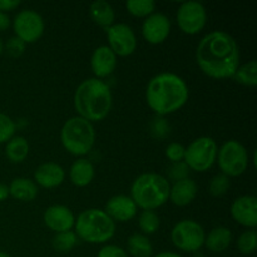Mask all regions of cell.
<instances>
[{
    "mask_svg": "<svg viewBox=\"0 0 257 257\" xmlns=\"http://www.w3.org/2000/svg\"><path fill=\"white\" fill-rule=\"evenodd\" d=\"M138 225H140V228L143 232L151 235V233H155L160 228V218L153 211L145 210L140 215Z\"/></svg>",
    "mask_w": 257,
    "mask_h": 257,
    "instance_id": "28",
    "label": "cell"
},
{
    "mask_svg": "<svg viewBox=\"0 0 257 257\" xmlns=\"http://www.w3.org/2000/svg\"><path fill=\"white\" fill-rule=\"evenodd\" d=\"M10 25V19L7 13L0 12V30L8 29Z\"/></svg>",
    "mask_w": 257,
    "mask_h": 257,
    "instance_id": "39",
    "label": "cell"
},
{
    "mask_svg": "<svg viewBox=\"0 0 257 257\" xmlns=\"http://www.w3.org/2000/svg\"><path fill=\"white\" fill-rule=\"evenodd\" d=\"M3 49H4V44H3L2 38H0V54H2V53H3Z\"/></svg>",
    "mask_w": 257,
    "mask_h": 257,
    "instance_id": "42",
    "label": "cell"
},
{
    "mask_svg": "<svg viewBox=\"0 0 257 257\" xmlns=\"http://www.w3.org/2000/svg\"><path fill=\"white\" fill-rule=\"evenodd\" d=\"M75 235L89 243H104L115 233V222L102 210L89 208L78 216Z\"/></svg>",
    "mask_w": 257,
    "mask_h": 257,
    "instance_id": "5",
    "label": "cell"
},
{
    "mask_svg": "<svg viewBox=\"0 0 257 257\" xmlns=\"http://www.w3.org/2000/svg\"><path fill=\"white\" fill-rule=\"evenodd\" d=\"M112 93L103 80L90 78L77 88L74 107L82 118L87 120L104 119L112 108Z\"/></svg>",
    "mask_w": 257,
    "mask_h": 257,
    "instance_id": "3",
    "label": "cell"
},
{
    "mask_svg": "<svg viewBox=\"0 0 257 257\" xmlns=\"http://www.w3.org/2000/svg\"><path fill=\"white\" fill-rule=\"evenodd\" d=\"M19 4V0H0V12L5 13L8 10H13Z\"/></svg>",
    "mask_w": 257,
    "mask_h": 257,
    "instance_id": "38",
    "label": "cell"
},
{
    "mask_svg": "<svg viewBox=\"0 0 257 257\" xmlns=\"http://www.w3.org/2000/svg\"><path fill=\"white\" fill-rule=\"evenodd\" d=\"M230 188V180L225 175H217L211 180L210 193L213 197H221L225 195Z\"/></svg>",
    "mask_w": 257,
    "mask_h": 257,
    "instance_id": "31",
    "label": "cell"
},
{
    "mask_svg": "<svg viewBox=\"0 0 257 257\" xmlns=\"http://www.w3.org/2000/svg\"><path fill=\"white\" fill-rule=\"evenodd\" d=\"M15 37L22 39L24 43H34L42 37L44 32L43 18L37 12L24 9L18 13L13 22Z\"/></svg>",
    "mask_w": 257,
    "mask_h": 257,
    "instance_id": "10",
    "label": "cell"
},
{
    "mask_svg": "<svg viewBox=\"0 0 257 257\" xmlns=\"http://www.w3.org/2000/svg\"><path fill=\"white\" fill-rule=\"evenodd\" d=\"M155 257H181V256L173 252H162V253H158V255Z\"/></svg>",
    "mask_w": 257,
    "mask_h": 257,
    "instance_id": "41",
    "label": "cell"
},
{
    "mask_svg": "<svg viewBox=\"0 0 257 257\" xmlns=\"http://www.w3.org/2000/svg\"><path fill=\"white\" fill-rule=\"evenodd\" d=\"M185 152L186 148L183 147L181 143L173 142L170 143L166 148V156H167L168 160L172 161L173 163L176 162H182V160H185Z\"/></svg>",
    "mask_w": 257,
    "mask_h": 257,
    "instance_id": "33",
    "label": "cell"
},
{
    "mask_svg": "<svg viewBox=\"0 0 257 257\" xmlns=\"http://www.w3.org/2000/svg\"><path fill=\"white\" fill-rule=\"evenodd\" d=\"M201 70L215 79L233 77L240 63V50L236 40L225 32L210 33L201 39L196 50Z\"/></svg>",
    "mask_w": 257,
    "mask_h": 257,
    "instance_id": "1",
    "label": "cell"
},
{
    "mask_svg": "<svg viewBox=\"0 0 257 257\" xmlns=\"http://www.w3.org/2000/svg\"><path fill=\"white\" fill-rule=\"evenodd\" d=\"M65 172L58 163L47 162L35 170L34 178L38 185L44 188H54L64 181Z\"/></svg>",
    "mask_w": 257,
    "mask_h": 257,
    "instance_id": "18",
    "label": "cell"
},
{
    "mask_svg": "<svg viewBox=\"0 0 257 257\" xmlns=\"http://www.w3.org/2000/svg\"><path fill=\"white\" fill-rule=\"evenodd\" d=\"M70 181L78 187H85L94 178V166L85 158L77 160L70 167Z\"/></svg>",
    "mask_w": 257,
    "mask_h": 257,
    "instance_id": "20",
    "label": "cell"
},
{
    "mask_svg": "<svg viewBox=\"0 0 257 257\" xmlns=\"http://www.w3.org/2000/svg\"><path fill=\"white\" fill-rule=\"evenodd\" d=\"M60 140L68 152L74 156L87 155L94 146L95 131L89 120L73 117L64 123Z\"/></svg>",
    "mask_w": 257,
    "mask_h": 257,
    "instance_id": "6",
    "label": "cell"
},
{
    "mask_svg": "<svg viewBox=\"0 0 257 257\" xmlns=\"http://www.w3.org/2000/svg\"><path fill=\"white\" fill-rule=\"evenodd\" d=\"M233 78L241 84L247 85V87H255L257 84V63L255 60H251V62L243 64L242 67L237 68Z\"/></svg>",
    "mask_w": 257,
    "mask_h": 257,
    "instance_id": "26",
    "label": "cell"
},
{
    "mask_svg": "<svg viewBox=\"0 0 257 257\" xmlns=\"http://www.w3.org/2000/svg\"><path fill=\"white\" fill-rule=\"evenodd\" d=\"M105 30L109 40V48L115 55L127 57L135 52L137 47V39L131 27L119 23V24H113Z\"/></svg>",
    "mask_w": 257,
    "mask_h": 257,
    "instance_id": "12",
    "label": "cell"
},
{
    "mask_svg": "<svg viewBox=\"0 0 257 257\" xmlns=\"http://www.w3.org/2000/svg\"><path fill=\"white\" fill-rule=\"evenodd\" d=\"M197 195V185L191 178H185L175 182V185L170 188V200L176 206H187L195 200Z\"/></svg>",
    "mask_w": 257,
    "mask_h": 257,
    "instance_id": "19",
    "label": "cell"
},
{
    "mask_svg": "<svg viewBox=\"0 0 257 257\" xmlns=\"http://www.w3.org/2000/svg\"><path fill=\"white\" fill-rule=\"evenodd\" d=\"M231 215L236 222L253 230L257 226V198L255 196L238 197L231 206Z\"/></svg>",
    "mask_w": 257,
    "mask_h": 257,
    "instance_id": "14",
    "label": "cell"
},
{
    "mask_svg": "<svg viewBox=\"0 0 257 257\" xmlns=\"http://www.w3.org/2000/svg\"><path fill=\"white\" fill-rule=\"evenodd\" d=\"M93 73L98 78H104L112 74L117 67V55L107 45L97 48L90 59Z\"/></svg>",
    "mask_w": 257,
    "mask_h": 257,
    "instance_id": "17",
    "label": "cell"
},
{
    "mask_svg": "<svg viewBox=\"0 0 257 257\" xmlns=\"http://www.w3.org/2000/svg\"><path fill=\"white\" fill-rule=\"evenodd\" d=\"M170 183L167 178L157 173H145L133 182L131 193L136 206L153 211L161 207L170 197Z\"/></svg>",
    "mask_w": 257,
    "mask_h": 257,
    "instance_id": "4",
    "label": "cell"
},
{
    "mask_svg": "<svg viewBox=\"0 0 257 257\" xmlns=\"http://www.w3.org/2000/svg\"><path fill=\"white\" fill-rule=\"evenodd\" d=\"M237 247L243 255H251L257 248V233L255 230L243 232L237 241Z\"/></svg>",
    "mask_w": 257,
    "mask_h": 257,
    "instance_id": "30",
    "label": "cell"
},
{
    "mask_svg": "<svg viewBox=\"0 0 257 257\" xmlns=\"http://www.w3.org/2000/svg\"><path fill=\"white\" fill-rule=\"evenodd\" d=\"M9 195L19 201H33L38 195L37 185L29 178H15L9 187Z\"/></svg>",
    "mask_w": 257,
    "mask_h": 257,
    "instance_id": "21",
    "label": "cell"
},
{
    "mask_svg": "<svg viewBox=\"0 0 257 257\" xmlns=\"http://www.w3.org/2000/svg\"><path fill=\"white\" fill-rule=\"evenodd\" d=\"M207 22L205 7L198 2H185L177 10V23L186 34H197Z\"/></svg>",
    "mask_w": 257,
    "mask_h": 257,
    "instance_id": "11",
    "label": "cell"
},
{
    "mask_svg": "<svg viewBox=\"0 0 257 257\" xmlns=\"http://www.w3.org/2000/svg\"><path fill=\"white\" fill-rule=\"evenodd\" d=\"M146 98L151 109L158 115L171 114L181 109L188 99V88L182 78L162 73L150 80Z\"/></svg>",
    "mask_w": 257,
    "mask_h": 257,
    "instance_id": "2",
    "label": "cell"
},
{
    "mask_svg": "<svg viewBox=\"0 0 257 257\" xmlns=\"http://www.w3.org/2000/svg\"><path fill=\"white\" fill-rule=\"evenodd\" d=\"M53 248L60 253H67L77 245V235L73 231L59 232L53 238Z\"/></svg>",
    "mask_w": 257,
    "mask_h": 257,
    "instance_id": "27",
    "label": "cell"
},
{
    "mask_svg": "<svg viewBox=\"0 0 257 257\" xmlns=\"http://www.w3.org/2000/svg\"><path fill=\"white\" fill-rule=\"evenodd\" d=\"M8 196H9V188L4 183H0V202L7 200Z\"/></svg>",
    "mask_w": 257,
    "mask_h": 257,
    "instance_id": "40",
    "label": "cell"
},
{
    "mask_svg": "<svg viewBox=\"0 0 257 257\" xmlns=\"http://www.w3.org/2000/svg\"><path fill=\"white\" fill-rule=\"evenodd\" d=\"M171 32V22L162 13H153L143 22L142 34L151 44H161Z\"/></svg>",
    "mask_w": 257,
    "mask_h": 257,
    "instance_id": "13",
    "label": "cell"
},
{
    "mask_svg": "<svg viewBox=\"0 0 257 257\" xmlns=\"http://www.w3.org/2000/svg\"><path fill=\"white\" fill-rule=\"evenodd\" d=\"M105 213L112 218L113 221H125L132 220L137 213V206L133 200L128 196H114L110 198L105 205Z\"/></svg>",
    "mask_w": 257,
    "mask_h": 257,
    "instance_id": "16",
    "label": "cell"
},
{
    "mask_svg": "<svg viewBox=\"0 0 257 257\" xmlns=\"http://www.w3.org/2000/svg\"><path fill=\"white\" fill-rule=\"evenodd\" d=\"M0 257H10V256L7 255V253H4V252H0Z\"/></svg>",
    "mask_w": 257,
    "mask_h": 257,
    "instance_id": "43",
    "label": "cell"
},
{
    "mask_svg": "<svg viewBox=\"0 0 257 257\" xmlns=\"http://www.w3.org/2000/svg\"><path fill=\"white\" fill-rule=\"evenodd\" d=\"M217 143L211 137H200L193 141L185 152V163L197 172L210 170L217 158Z\"/></svg>",
    "mask_w": 257,
    "mask_h": 257,
    "instance_id": "7",
    "label": "cell"
},
{
    "mask_svg": "<svg viewBox=\"0 0 257 257\" xmlns=\"http://www.w3.org/2000/svg\"><path fill=\"white\" fill-rule=\"evenodd\" d=\"M128 251L133 257H151L153 252L150 240L138 233L128 238Z\"/></svg>",
    "mask_w": 257,
    "mask_h": 257,
    "instance_id": "25",
    "label": "cell"
},
{
    "mask_svg": "<svg viewBox=\"0 0 257 257\" xmlns=\"http://www.w3.org/2000/svg\"><path fill=\"white\" fill-rule=\"evenodd\" d=\"M98 257H128L127 252L118 246H105L98 253Z\"/></svg>",
    "mask_w": 257,
    "mask_h": 257,
    "instance_id": "37",
    "label": "cell"
},
{
    "mask_svg": "<svg viewBox=\"0 0 257 257\" xmlns=\"http://www.w3.org/2000/svg\"><path fill=\"white\" fill-rule=\"evenodd\" d=\"M90 17L94 20L97 24H99L103 28H109L113 25V22L115 19L114 10H113L112 5L107 3L105 0H97V2L92 3L89 8Z\"/></svg>",
    "mask_w": 257,
    "mask_h": 257,
    "instance_id": "22",
    "label": "cell"
},
{
    "mask_svg": "<svg viewBox=\"0 0 257 257\" xmlns=\"http://www.w3.org/2000/svg\"><path fill=\"white\" fill-rule=\"evenodd\" d=\"M170 177L175 180L176 182L181 180H185L188 176V166L185 162H176L170 168Z\"/></svg>",
    "mask_w": 257,
    "mask_h": 257,
    "instance_id": "35",
    "label": "cell"
},
{
    "mask_svg": "<svg viewBox=\"0 0 257 257\" xmlns=\"http://www.w3.org/2000/svg\"><path fill=\"white\" fill-rule=\"evenodd\" d=\"M218 166L227 177H237L248 167V153L245 146L238 141L231 140L223 143L218 150Z\"/></svg>",
    "mask_w": 257,
    "mask_h": 257,
    "instance_id": "8",
    "label": "cell"
},
{
    "mask_svg": "<svg viewBox=\"0 0 257 257\" xmlns=\"http://www.w3.org/2000/svg\"><path fill=\"white\" fill-rule=\"evenodd\" d=\"M232 241V233L227 227H216L205 238V245L212 252H223Z\"/></svg>",
    "mask_w": 257,
    "mask_h": 257,
    "instance_id": "23",
    "label": "cell"
},
{
    "mask_svg": "<svg viewBox=\"0 0 257 257\" xmlns=\"http://www.w3.org/2000/svg\"><path fill=\"white\" fill-rule=\"evenodd\" d=\"M44 222L50 230L59 233L72 230L75 218L69 208L62 205H55L47 208L44 213Z\"/></svg>",
    "mask_w": 257,
    "mask_h": 257,
    "instance_id": "15",
    "label": "cell"
},
{
    "mask_svg": "<svg viewBox=\"0 0 257 257\" xmlns=\"http://www.w3.org/2000/svg\"><path fill=\"white\" fill-rule=\"evenodd\" d=\"M127 9L135 17H147L155 10V2L152 0H130L127 2Z\"/></svg>",
    "mask_w": 257,
    "mask_h": 257,
    "instance_id": "29",
    "label": "cell"
},
{
    "mask_svg": "<svg viewBox=\"0 0 257 257\" xmlns=\"http://www.w3.org/2000/svg\"><path fill=\"white\" fill-rule=\"evenodd\" d=\"M7 52L10 57H20V55L24 53L25 50V43L23 42L22 39H19L18 37H12L7 42Z\"/></svg>",
    "mask_w": 257,
    "mask_h": 257,
    "instance_id": "34",
    "label": "cell"
},
{
    "mask_svg": "<svg viewBox=\"0 0 257 257\" xmlns=\"http://www.w3.org/2000/svg\"><path fill=\"white\" fill-rule=\"evenodd\" d=\"M29 152V145L24 137H13L8 141L7 147H5V155L12 162L19 163L27 158Z\"/></svg>",
    "mask_w": 257,
    "mask_h": 257,
    "instance_id": "24",
    "label": "cell"
},
{
    "mask_svg": "<svg viewBox=\"0 0 257 257\" xmlns=\"http://www.w3.org/2000/svg\"><path fill=\"white\" fill-rule=\"evenodd\" d=\"M15 132V124L8 115L0 113V143H4L13 138Z\"/></svg>",
    "mask_w": 257,
    "mask_h": 257,
    "instance_id": "32",
    "label": "cell"
},
{
    "mask_svg": "<svg viewBox=\"0 0 257 257\" xmlns=\"http://www.w3.org/2000/svg\"><path fill=\"white\" fill-rule=\"evenodd\" d=\"M151 130H152L155 137L163 138L170 133V125H168V123L163 118H156V119H153Z\"/></svg>",
    "mask_w": 257,
    "mask_h": 257,
    "instance_id": "36",
    "label": "cell"
},
{
    "mask_svg": "<svg viewBox=\"0 0 257 257\" xmlns=\"http://www.w3.org/2000/svg\"><path fill=\"white\" fill-rule=\"evenodd\" d=\"M173 245L186 252H195L205 245V231L200 223L192 220H183L173 227L171 233Z\"/></svg>",
    "mask_w": 257,
    "mask_h": 257,
    "instance_id": "9",
    "label": "cell"
}]
</instances>
